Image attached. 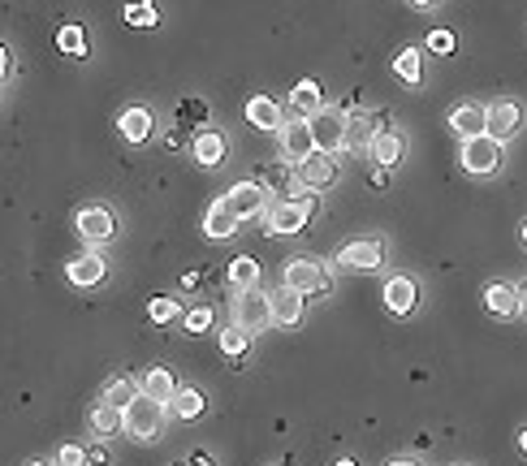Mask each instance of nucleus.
Instances as JSON below:
<instances>
[{"label":"nucleus","instance_id":"nucleus-1","mask_svg":"<svg viewBox=\"0 0 527 466\" xmlns=\"http://www.w3.org/2000/svg\"><path fill=\"white\" fill-rule=\"evenodd\" d=\"M316 195H290V199H268V208H264V229L268 233H302L307 221L316 216Z\"/></svg>","mask_w":527,"mask_h":466},{"label":"nucleus","instance_id":"nucleus-2","mask_svg":"<svg viewBox=\"0 0 527 466\" xmlns=\"http://www.w3.org/2000/svg\"><path fill=\"white\" fill-rule=\"evenodd\" d=\"M165 411H169V406H160V402H151L148 393H139L126 406V432L143 445L160 441V436H165Z\"/></svg>","mask_w":527,"mask_h":466},{"label":"nucleus","instance_id":"nucleus-3","mask_svg":"<svg viewBox=\"0 0 527 466\" xmlns=\"http://www.w3.org/2000/svg\"><path fill=\"white\" fill-rule=\"evenodd\" d=\"M234 324H242L247 333H264L268 324H273V311H268V294L259 290V285H247V290H238V298H234Z\"/></svg>","mask_w":527,"mask_h":466},{"label":"nucleus","instance_id":"nucleus-4","mask_svg":"<svg viewBox=\"0 0 527 466\" xmlns=\"http://www.w3.org/2000/svg\"><path fill=\"white\" fill-rule=\"evenodd\" d=\"M463 169L472 173V177H493V173L502 169V143L489 139V134L467 139L463 143Z\"/></svg>","mask_w":527,"mask_h":466},{"label":"nucleus","instance_id":"nucleus-5","mask_svg":"<svg viewBox=\"0 0 527 466\" xmlns=\"http://www.w3.org/2000/svg\"><path fill=\"white\" fill-rule=\"evenodd\" d=\"M285 285H294L299 294H328V285H333V276L320 259H290L285 264Z\"/></svg>","mask_w":527,"mask_h":466},{"label":"nucleus","instance_id":"nucleus-6","mask_svg":"<svg viewBox=\"0 0 527 466\" xmlns=\"http://www.w3.org/2000/svg\"><path fill=\"white\" fill-rule=\"evenodd\" d=\"M299 191H328L342 169H337V156H328V151H311L307 160H299Z\"/></svg>","mask_w":527,"mask_h":466},{"label":"nucleus","instance_id":"nucleus-7","mask_svg":"<svg viewBox=\"0 0 527 466\" xmlns=\"http://www.w3.org/2000/svg\"><path fill=\"white\" fill-rule=\"evenodd\" d=\"M307 122H311L316 151H328V156L342 151V134H346V113H342V108H320V113H311Z\"/></svg>","mask_w":527,"mask_h":466},{"label":"nucleus","instance_id":"nucleus-8","mask_svg":"<svg viewBox=\"0 0 527 466\" xmlns=\"http://www.w3.org/2000/svg\"><path fill=\"white\" fill-rule=\"evenodd\" d=\"M523 125V108H519V99H493V104H484V134L489 139H510L514 130Z\"/></svg>","mask_w":527,"mask_h":466},{"label":"nucleus","instance_id":"nucleus-9","mask_svg":"<svg viewBox=\"0 0 527 466\" xmlns=\"http://www.w3.org/2000/svg\"><path fill=\"white\" fill-rule=\"evenodd\" d=\"M276 134H281V151H285V160H290V165H299V160H307V156L316 151V139H311V122H307V117L285 122Z\"/></svg>","mask_w":527,"mask_h":466},{"label":"nucleus","instance_id":"nucleus-10","mask_svg":"<svg viewBox=\"0 0 527 466\" xmlns=\"http://www.w3.org/2000/svg\"><path fill=\"white\" fill-rule=\"evenodd\" d=\"M268 311H273V324H281V328H299L302 324V294L294 290V285H276V290H268Z\"/></svg>","mask_w":527,"mask_h":466},{"label":"nucleus","instance_id":"nucleus-11","mask_svg":"<svg viewBox=\"0 0 527 466\" xmlns=\"http://www.w3.org/2000/svg\"><path fill=\"white\" fill-rule=\"evenodd\" d=\"M225 203L234 208L238 221H247V216H264V208H268V191H264L259 182H238V186H229Z\"/></svg>","mask_w":527,"mask_h":466},{"label":"nucleus","instance_id":"nucleus-12","mask_svg":"<svg viewBox=\"0 0 527 466\" xmlns=\"http://www.w3.org/2000/svg\"><path fill=\"white\" fill-rule=\"evenodd\" d=\"M377 134H380L377 113H363V108H354V113H346V134H342V151H368Z\"/></svg>","mask_w":527,"mask_h":466},{"label":"nucleus","instance_id":"nucleus-13","mask_svg":"<svg viewBox=\"0 0 527 466\" xmlns=\"http://www.w3.org/2000/svg\"><path fill=\"white\" fill-rule=\"evenodd\" d=\"M74 225H78V233H82V242H108V238H113V229H117L113 212H108L104 203H91V208H82Z\"/></svg>","mask_w":527,"mask_h":466},{"label":"nucleus","instance_id":"nucleus-14","mask_svg":"<svg viewBox=\"0 0 527 466\" xmlns=\"http://www.w3.org/2000/svg\"><path fill=\"white\" fill-rule=\"evenodd\" d=\"M415 302H420V290H415V281L411 276H389L385 281V311L389 316H398V319H406L411 311H415Z\"/></svg>","mask_w":527,"mask_h":466},{"label":"nucleus","instance_id":"nucleus-15","mask_svg":"<svg viewBox=\"0 0 527 466\" xmlns=\"http://www.w3.org/2000/svg\"><path fill=\"white\" fill-rule=\"evenodd\" d=\"M342 268H380V259H385V242L380 238H354V242L342 246Z\"/></svg>","mask_w":527,"mask_h":466},{"label":"nucleus","instance_id":"nucleus-16","mask_svg":"<svg viewBox=\"0 0 527 466\" xmlns=\"http://www.w3.org/2000/svg\"><path fill=\"white\" fill-rule=\"evenodd\" d=\"M259 186L276 199H290V195H299V173L290 169V160H273V165L259 169Z\"/></svg>","mask_w":527,"mask_h":466},{"label":"nucleus","instance_id":"nucleus-17","mask_svg":"<svg viewBox=\"0 0 527 466\" xmlns=\"http://www.w3.org/2000/svg\"><path fill=\"white\" fill-rule=\"evenodd\" d=\"M191 151H195V165H203V169H217V165L229 156V139H225V134H217V130H200V134H195V143H191Z\"/></svg>","mask_w":527,"mask_h":466},{"label":"nucleus","instance_id":"nucleus-18","mask_svg":"<svg viewBox=\"0 0 527 466\" xmlns=\"http://www.w3.org/2000/svg\"><path fill=\"white\" fill-rule=\"evenodd\" d=\"M238 225H242V221L234 216V208H229L225 199H217V203L203 212V233H208V238H217V242L234 238V233H238Z\"/></svg>","mask_w":527,"mask_h":466},{"label":"nucleus","instance_id":"nucleus-19","mask_svg":"<svg viewBox=\"0 0 527 466\" xmlns=\"http://www.w3.org/2000/svg\"><path fill=\"white\" fill-rule=\"evenodd\" d=\"M368 151H372L377 169H394V165H402V156H406V139H402V130H380Z\"/></svg>","mask_w":527,"mask_h":466},{"label":"nucleus","instance_id":"nucleus-20","mask_svg":"<svg viewBox=\"0 0 527 466\" xmlns=\"http://www.w3.org/2000/svg\"><path fill=\"white\" fill-rule=\"evenodd\" d=\"M247 122L255 130H281L285 125V113H281V104L273 96H251L247 99Z\"/></svg>","mask_w":527,"mask_h":466},{"label":"nucleus","instance_id":"nucleus-21","mask_svg":"<svg viewBox=\"0 0 527 466\" xmlns=\"http://www.w3.org/2000/svg\"><path fill=\"white\" fill-rule=\"evenodd\" d=\"M290 108H294V117H311V113H320V108H325L320 82H316V78L294 82V87H290Z\"/></svg>","mask_w":527,"mask_h":466},{"label":"nucleus","instance_id":"nucleus-22","mask_svg":"<svg viewBox=\"0 0 527 466\" xmlns=\"http://www.w3.org/2000/svg\"><path fill=\"white\" fill-rule=\"evenodd\" d=\"M450 130L458 139H480L484 134V104H458L450 113Z\"/></svg>","mask_w":527,"mask_h":466},{"label":"nucleus","instance_id":"nucleus-23","mask_svg":"<svg viewBox=\"0 0 527 466\" xmlns=\"http://www.w3.org/2000/svg\"><path fill=\"white\" fill-rule=\"evenodd\" d=\"M104 259L100 255H91V250H87V255H78V259H70V268H65V276H70V281H74V285H82V290H91V285H100L104 281Z\"/></svg>","mask_w":527,"mask_h":466},{"label":"nucleus","instance_id":"nucleus-24","mask_svg":"<svg viewBox=\"0 0 527 466\" xmlns=\"http://www.w3.org/2000/svg\"><path fill=\"white\" fill-rule=\"evenodd\" d=\"M117 134H122L126 143H148L151 139V113L148 108H139V104L126 108V113L117 117Z\"/></svg>","mask_w":527,"mask_h":466},{"label":"nucleus","instance_id":"nucleus-25","mask_svg":"<svg viewBox=\"0 0 527 466\" xmlns=\"http://www.w3.org/2000/svg\"><path fill=\"white\" fill-rule=\"evenodd\" d=\"M139 393H148L151 402H160V406H169L174 402V393H177V380H174V371L169 368H151L143 380H139Z\"/></svg>","mask_w":527,"mask_h":466},{"label":"nucleus","instance_id":"nucleus-26","mask_svg":"<svg viewBox=\"0 0 527 466\" xmlns=\"http://www.w3.org/2000/svg\"><path fill=\"white\" fill-rule=\"evenodd\" d=\"M484 307H489L493 319L519 316V290H514V285H489V290H484Z\"/></svg>","mask_w":527,"mask_h":466},{"label":"nucleus","instance_id":"nucleus-27","mask_svg":"<svg viewBox=\"0 0 527 466\" xmlns=\"http://www.w3.org/2000/svg\"><path fill=\"white\" fill-rule=\"evenodd\" d=\"M87 423H91V432H96V436H117V432L126 428V411H117V406L100 402V406L87 415Z\"/></svg>","mask_w":527,"mask_h":466},{"label":"nucleus","instance_id":"nucleus-28","mask_svg":"<svg viewBox=\"0 0 527 466\" xmlns=\"http://www.w3.org/2000/svg\"><path fill=\"white\" fill-rule=\"evenodd\" d=\"M203 406H208V402H203V393L200 389H182V385H177L174 402H169V411H174L177 419H186V423H191V419H200Z\"/></svg>","mask_w":527,"mask_h":466},{"label":"nucleus","instance_id":"nucleus-29","mask_svg":"<svg viewBox=\"0 0 527 466\" xmlns=\"http://www.w3.org/2000/svg\"><path fill=\"white\" fill-rule=\"evenodd\" d=\"M208 117H212V108H208L203 99H191V96L177 99V125H182V130H195V125H203Z\"/></svg>","mask_w":527,"mask_h":466},{"label":"nucleus","instance_id":"nucleus-30","mask_svg":"<svg viewBox=\"0 0 527 466\" xmlns=\"http://www.w3.org/2000/svg\"><path fill=\"white\" fill-rule=\"evenodd\" d=\"M229 285H238V290L259 285V264H255L251 255H238V259H229Z\"/></svg>","mask_w":527,"mask_h":466},{"label":"nucleus","instance_id":"nucleus-31","mask_svg":"<svg viewBox=\"0 0 527 466\" xmlns=\"http://www.w3.org/2000/svg\"><path fill=\"white\" fill-rule=\"evenodd\" d=\"M56 48L61 52H70V56H87V52H91V44H87V30H82V26H61V30H56Z\"/></svg>","mask_w":527,"mask_h":466},{"label":"nucleus","instance_id":"nucleus-32","mask_svg":"<svg viewBox=\"0 0 527 466\" xmlns=\"http://www.w3.org/2000/svg\"><path fill=\"white\" fill-rule=\"evenodd\" d=\"M134 397H139V380H130V376H117V380L104 389V402H108V406H117V411H126Z\"/></svg>","mask_w":527,"mask_h":466},{"label":"nucleus","instance_id":"nucleus-33","mask_svg":"<svg viewBox=\"0 0 527 466\" xmlns=\"http://www.w3.org/2000/svg\"><path fill=\"white\" fill-rule=\"evenodd\" d=\"M394 74H398L406 87H415V82H420V52H415V48H402L398 56H394Z\"/></svg>","mask_w":527,"mask_h":466},{"label":"nucleus","instance_id":"nucleus-34","mask_svg":"<svg viewBox=\"0 0 527 466\" xmlns=\"http://www.w3.org/2000/svg\"><path fill=\"white\" fill-rule=\"evenodd\" d=\"M247 345H251V333L242 328V324H234L221 333V350H225V359H242L247 354Z\"/></svg>","mask_w":527,"mask_h":466},{"label":"nucleus","instance_id":"nucleus-35","mask_svg":"<svg viewBox=\"0 0 527 466\" xmlns=\"http://www.w3.org/2000/svg\"><path fill=\"white\" fill-rule=\"evenodd\" d=\"M148 316L156 319V324H169V319L182 316V302H177V298H151V302H148Z\"/></svg>","mask_w":527,"mask_h":466},{"label":"nucleus","instance_id":"nucleus-36","mask_svg":"<svg viewBox=\"0 0 527 466\" xmlns=\"http://www.w3.org/2000/svg\"><path fill=\"white\" fill-rule=\"evenodd\" d=\"M126 22L130 26H156V22H160V13L151 9L148 0H139V4H130V9H126Z\"/></svg>","mask_w":527,"mask_h":466},{"label":"nucleus","instance_id":"nucleus-37","mask_svg":"<svg viewBox=\"0 0 527 466\" xmlns=\"http://www.w3.org/2000/svg\"><path fill=\"white\" fill-rule=\"evenodd\" d=\"M56 466H87V449L82 445H61L56 449Z\"/></svg>","mask_w":527,"mask_h":466},{"label":"nucleus","instance_id":"nucleus-38","mask_svg":"<svg viewBox=\"0 0 527 466\" xmlns=\"http://www.w3.org/2000/svg\"><path fill=\"white\" fill-rule=\"evenodd\" d=\"M182 324H186L191 333H208V328H212V311H208V307H195V311L182 316Z\"/></svg>","mask_w":527,"mask_h":466},{"label":"nucleus","instance_id":"nucleus-39","mask_svg":"<svg viewBox=\"0 0 527 466\" xmlns=\"http://www.w3.org/2000/svg\"><path fill=\"white\" fill-rule=\"evenodd\" d=\"M428 52L450 56V52H454V35H450V30H428Z\"/></svg>","mask_w":527,"mask_h":466},{"label":"nucleus","instance_id":"nucleus-40","mask_svg":"<svg viewBox=\"0 0 527 466\" xmlns=\"http://www.w3.org/2000/svg\"><path fill=\"white\" fill-rule=\"evenodd\" d=\"M186 139H191V130H182V125H174V130L165 134V148H169V151H182V148H186Z\"/></svg>","mask_w":527,"mask_h":466},{"label":"nucleus","instance_id":"nucleus-41","mask_svg":"<svg viewBox=\"0 0 527 466\" xmlns=\"http://www.w3.org/2000/svg\"><path fill=\"white\" fill-rule=\"evenodd\" d=\"M87 462H91V466H108V453L96 445V449H87Z\"/></svg>","mask_w":527,"mask_h":466},{"label":"nucleus","instance_id":"nucleus-42","mask_svg":"<svg viewBox=\"0 0 527 466\" xmlns=\"http://www.w3.org/2000/svg\"><path fill=\"white\" fill-rule=\"evenodd\" d=\"M389 186V169H377L372 173V191H385Z\"/></svg>","mask_w":527,"mask_h":466},{"label":"nucleus","instance_id":"nucleus-43","mask_svg":"<svg viewBox=\"0 0 527 466\" xmlns=\"http://www.w3.org/2000/svg\"><path fill=\"white\" fill-rule=\"evenodd\" d=\"M4 78H9V48L0 44V82H4Z\"/></svg>","mask_w":527,"mask_h":466},{"label":"nucleus","instance_id":"nucleus-44","mask_svg":"<svg viewBox=\"0 0 527 466\" xmlns=\"http://www.w3.org/2000/svg\"><path fill=\"white\" fill-rule=\"evenodd\" d=\"M186 466H217V458H212V453H195Z\"/></svg>","mask_w":527,"mask_h":466},{"label":"nucleus","instance_id":"nucleus-45","mask_svg":"<svg viewBox=\"0 0 527 466\" xmlns=\"http://www.w3.org/2000/svg\"><path fill=\"white\" fill-rule=\"evenodd\" d=\"M519 311H523V316H527V281H523V285H519Z\"/></svg>","mask_w":527,"mask_h":466},{"label":"nucleus","instance_id":"nucleus-46","mask_svg":"<svg viewBox=\"0 0 527 466\" xmlns=\"http://www.w3.org/2000/svg\"><path fill=\"white\" fill-rule=\"evenodd\" d=\"M519 449H523V458H527V428L519 432Z\"/></svg>","mask_w":527,"mask_h":466},{"label":"nucleus","instance_id":"nucleus-47","mask_svg":"<svg viewBox=\"0 0 527 466\" xmlns=\"http://www.w3.org/2000/svg\"><path fill=\"white\" fill-rule=\"evenodd\" d=\"M411 4H415V9H428V4H432V0H411Z\"/></svg>","mask_w":527,"mask_h":466},{"label":"nucleus","instance_id":"nucleus-48","mask_svg":"<svg viewBox=\"0 0 527 466\" xmlns=\"http://www.w3.org/2000/svg\"><path fill=\"white\" fill-rule=\"evenodd\" d=\"M30 466H56V462H44V458H35V462H30Z\"/></svg>","mask_w":527,"mask_h":466},{"label":"nucleus","instance_id":"nucleus-49","mask_svg":"<svg viewBox=\"0 0 527 466\" xmlns=\"http://www.w3.org/2000/svg\"><path fill=\"white\" fill-rule=\"evenodd\" d=\"M333 466H354V462H351V458H342V462H333Z\"/></svg>","mask_w":527,"mask_h":466},{"label":"nucleus","instance_id":"nucleus-50","mask_svg":"<svg viewBox=\"0 0 527 466\" xmlns=\"http://www.w3.org/2000/svg\"><path fill=\"white\" fill-rule=\"evenodd\" d=\"M389 466H420V462H389Z\"/></svg>","mask_w":527,"mask_h":466},{"label":"nucleus","instance_id":"nucleus-51","mask_svg":"<svg viewBox=\"0 0 527 466\" xmlns=\"http://www.w3.org/2000/svg\"><path fill=\"white\" fill-rule=\"evenodd\" d=\"M523 246H527V225H523Z\"/></svg>","mask_w":527,"mask_h":466},{"label":"nucleus","instance_id":"nucleus-52","mask_svg":"<svg viewBox=\"0 0 527 466\" xmlns=\"http://www.w3.org/2000/svg\"><path fill=\"white\" fill-rule=\"evenodd\" d=\"M177 466H186V462H177Z\"/></svg>","mask_w":527,"mask_h":466}]
</instances>
